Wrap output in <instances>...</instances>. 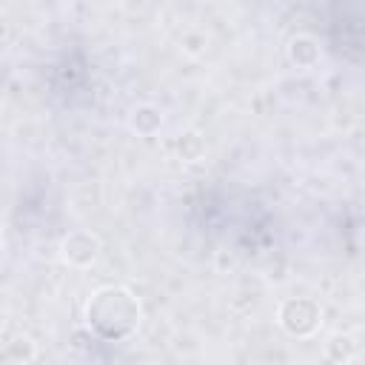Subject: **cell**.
<instances>
[{"mask_svg":"<svg viewBox=\"0 0 365 365\" xmlns=\"http://www.w3.org/2000/svg\"><path fill=\"white\" fill-rule=\"evenodd\" d=\"M86 322L91 334H97L106 342L125 339L140 325V302L123 285L97 288L86 305Z\"/></svg>","mask_w":365,"mask_h":365,"instance_id":"cell-1","label":"cell"},{"mask_svg":"<svg viewBox=\"0 0 365 365\" xmlns=\"http://www.w3.org/2000/svg\"><path fill=\"white\" fill-rule=\"evenodd\" d=\"M319 319H322V308L314 299L294 297L279 305V325L291 336H311L319 328Z\"/></svg>","mask_w":365,"mask_h":365,"instance_id":"cell-2","label":"cell"},{"mask_svg":"<svg viewBox=\"0 0 365 365\" xmlns=\"http://www.w3.org/2000/svg\"><path fill=\"white\" fill-rule=\"evenodd\" d=\"M97 251H100V240L88 231H74L63 240V257L71 265H91L97 259Z\"/></svg>","mask_w":365,"mask_h":365,"instance_id":"cell-3","label":"cell"},{"mask_svg":"<svg viewBox=\"0 0 365 365\" xmlns=\"http://www.w3.org/2000/svg\"><path fill=\"white\" fill-rule=\"evenodd\" d=\"M6 34H9V17L0 11V43L6 40Z\"/></svg>","mask_w":365,"mask_h":365,"instance_id":"cell-4","label":"cell"}]
</instances>
